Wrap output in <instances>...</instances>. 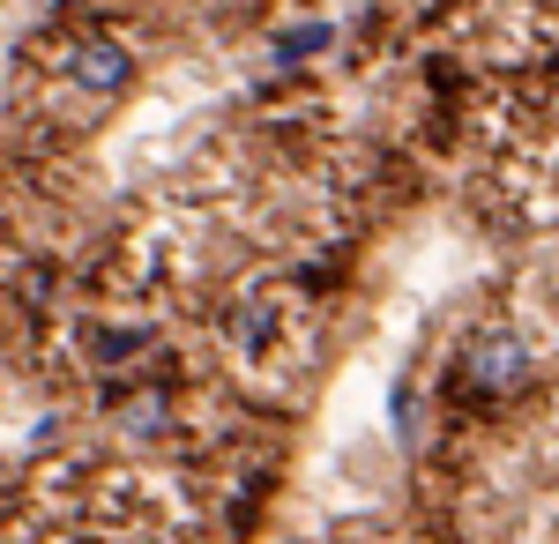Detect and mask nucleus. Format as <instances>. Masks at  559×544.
Instances as JSON below:
<instances>
[{"label": "nucleus", "mask_w": 559, "mask_h": 544, "mask_svg": "<svg viewBox=\"0 0 559 544\" xmlns=\"http://www.w3.org/2000/svg\"><path fill=\"white\" fill-rule=\"evenodd\" d=\"M463 374H471L477 395H522L530 388V374H537V351H530V335L515 329H477L471 351H463Z\"/></svg>", "instance_id": "nucleus-1"}, {"label": "nucleus", "mask_w": 559, "mask_h": 544, "mask_svg": "<svg viewBox=\"0 0 559 544\" xmlns=\"http://www.w3.org/2000/svg\"><path fill=\"white\" fill-rule=\"evenodd\" d=\"M60 75L83 90V97H120V90L134 83V60L120 38H83L68 60H60Z\"/></svg>", "instance_id": "nucleus-2"}, {"label": "nucleus", "mask_w": 559, "mask_h": 544, "mask_svg": "<svg viewBox=\"0 0 559 544\" xmlns=\"http://www.w3.org/2000/svg\"><path fill=\"white\" fill-rule=\"evenodd\" d=\"M120 425H128V433H165V425H173V403H165V395H142V403L120 411Z\"/></svg>", "instance_id": "nucleus-3"}, {"label": "nucleus", "mask_w": 559, "mask_h": 544, "mask_svg": "<svg viewBox=\"0 0 559 544\" xmlns=\"http://www.w3.org/2000/svg\"><path fill=\"white\" fill-rule=\"evenodd\" d=\"M321 45H329V23H306V31H284L276 52H284V60H299V52H321Z\"/></svg>", "instance_id": "nucleus-4"}, {"label": "nucleus", "mask_w": 559, "mask_h": 544, "mask_svg": "<svg viewBox=\"0 0 559 544\" xmlns=\"http://www.w3.org/2000/svg\"><path fill=\"white\" fill-rule=\"evenodd\" d=\"M411 395H418V388H411V380H395V403H388V411H395V433H411Z\"/></svg>", "instance_id": "nucleus-5"}]
</instances>
